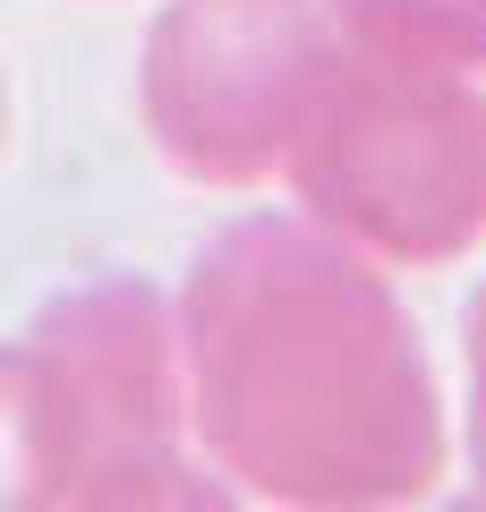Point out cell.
I'll return each mask as SVG.
<instances>
[{
    "label": "cell",
    "instance_id": "1",
    "mask_svg": "<svg viewBox=\"0 0 486 512\" xmlns=\"http://www.w3.org/2000/svg\"><path fill=\"white\" fill-rule=\"evenodd\" d=\"M197 453L239 504L384 512L452 470L444 384L376 256L307 214H239L180 274Z\"/></svg>",
    "mask_w": 486,
    "mask_h": 512
},
{
    "label": "cell",
    "instance_id": "2",
    "mask_svg": "<svg viewBox=\"0 0 486 512\" xmlns=\"http://www.w3.org/2000/svg\"><path fill=\"white\" fill-rule=\"evenodd\" d=\"M0 504L214 512L239 504L188 427L180 316L145 274H86L0 342Z\"/></svg>",
    "mask_w": 486,
    "mask_h": 512
},
{
    "label": "cell",
    "instance_id": "3",
    "mask_svg": "<svg viewBox=\"0 0 486 512\" xmlns=\"http://www.w3.org/2000/svg\"><path fill=\"white\" fill-rule=\"evenodd\" d=\"M282 188L384 274L461 265L486 239V77L333 43Z\"/></svg>",
    "mask_w": 486,
    "mask_h": 512
},
{
    "label": "cell",
    "instance_id": "4",
    "mask_svg": "<svg viewBox=\"0 0 486 512\" xmlns=\"http://www.w3.org/2000/svg\"><path fill=\"white\" fill-rule=\"evenodd\" d=\"M333 26L324 0H171L145 26V137L197 188H265L307 120Z\"/></svg>",
    "mask_w": 486,
    "mask_h": 512
},
{
    "label": "cell",
    "instance_id": "5",
    "mask_svg": "<svg viewBox=\"0 0 486 512\" xmlns=\"http://www.w3.org/2000/svg\"><path fill=\"white\" fill-rule=\"evenodd\" d=\"M333 43L486 77V0H324Z\"/></svg>",
    "mask_w": 486,
    "mask_h": 512
},
{
    "label": "cell",
    "instance_id": "6",
    "mask_svg": "<svg viewBox=\"0 0 486 512\" xmlns=\"http://www.w3.org/2000/svg\"><path fill=\"white\" fill-rule=\"evenodd\" d=\"M461 436H469V487L461 504H486V282L461 316Z\"/></svg>",
    "mask_w": 486,
    "mask_h": 512
},
{
    "label": "cell",
    "instance_id": "7",
    "mask_svg": "<svg viewBox=\"0 0 486 512\" xmlns=\"http://www.w3.org/2000/svg\"><path fill=\"white\" fill-rule=\"evenodd\" d=\"M0 146H9V69H0Z\"/></svg>",
    "mask_w": 486,
    "mask_h": 512
}]
</instances>
